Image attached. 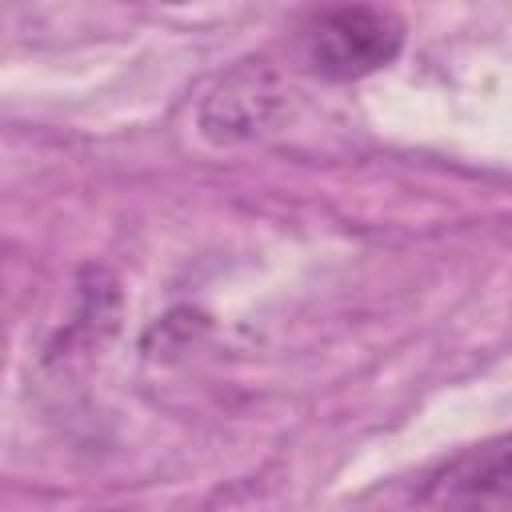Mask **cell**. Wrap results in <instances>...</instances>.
I'll return each instance as SVG.
<instances>
[{"label": "cell", "instance_id": "cell-1", "mask_svg": "<svg viewBox=\"0 0 512 512\" xmlns=\"http://www.w3.org/2000/svg\"><path fill=\"white\" fill-rule=\"evenodd\" d=\"M404 44V24L368 4L328 8L304 32V64L328 80H356L396 60Z\"/></svg>", "mask_w": 512, "mask_h": 512}, {"label": "cell", "instance_id": "cell-2", "mask_svg": "<svg viewBox=\"0 0 512 512\" xmlns=\"http://www.w3.org/2000/svg\"><path fill=\"white\" fill-rule=\"evenodd\" d=\"M420 512H512V432L444 460L420 492Z\"/></svg>", "mask_w": 512, "mask_h": 512}, {"label": "cell", "instance_id": "cell-3", "mask_svg": "<svg viewBox=\"0 0 512 512\" xmlns=\"http://www.w3.org/2000/svg\"><path fill=\"white\" fill-rule=\"evenodd\" d=\"M272 88L264 72H236L208 104H204V132L216 140H236V136H252L264 128L268 108H272Z\"/></svg>", "mask_w": 512, "mask_h": 512}]
</instances>
